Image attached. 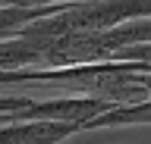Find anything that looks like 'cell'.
Returning <instances> with one entry per match:
<instances>
[{
    "label": "cell",
    "instance_id": "obj_3",
    "mask_svg": "<svg viewBox=\"0 0 151 144\" xmlns=\"http://www.w3.org/2000/svg\"><path fill=\"white\" fill-rule=\"evenodd\" d=\"M63 3H66V0H63Z\"/></svg>",
    "mask_w": 151,
    "mask_h": 144
},
{
    "label": "cell",
    "instance_id": "obj_1",
    "mask_svg": "<svg viewBox=\"0 0 151 144\" xmlns=\"http://www.w3.org/2000/svg\"><path fill=\"white\" fill-rule=\"evenodd\" d=\"M116 125H151V97L135 100V104H110L104 113H98V116H91L88 122H82L79 132L116 128Z\"/></svg>",
    "mask_w": 151,
    "mask_h": 144
},
{
    "label": "cell",
    "instance_id": "obj_2",
    "mask_svg": "<svg viewBox=\"0 0 151 144\" xmlns=\"http://www.w3.org/2000/svg\"><path fill=\"white\" fill-rule=\"evenodd\" d=\"M66 3H38V6H25V3H0V41L3 38H16L19 28L28 25V22L41 19V16H50V13L63 10Z\"/></svg>",
    "mask_w": 151,
    "mask_h": 144
}]
</instances>
